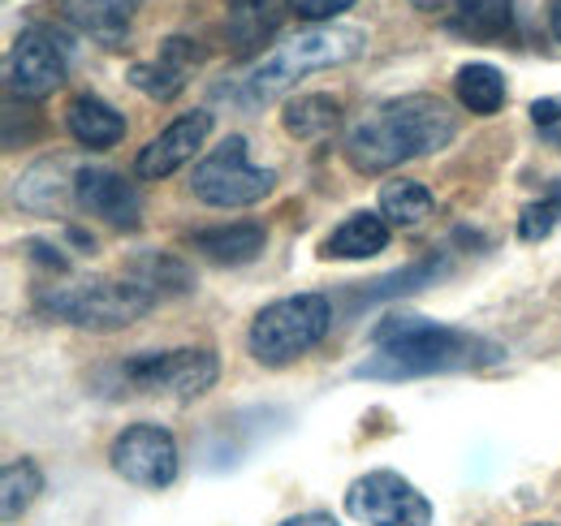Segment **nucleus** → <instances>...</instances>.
I'll return each instance as SVG.
<instances>
[{
    "label": "nucleus",
    "instance_id": "1",
    "mask_svg": "<svg viewBox=\"0 0 561 526\" xmlns=\"http://www.w3.org/2000/svg\"><path fill=\"white\" fill-rule=\"evenodd\" d=\"M376 354L354 367L358 380H411L436 371H476L505 358V350L467 329L432 324L423 316H389L371 329Z\"/></svg>",
    "mask_w": 561,
    "mask_h": 526
},
{
    "label": "nucleus",
    "instance_id": "2",
    "mask_svg": "<svg viewBox=\"0 0 561 526\" xmlns=\"http://www.w3.org/2000/svg\"><path fill=\"white\" fill-rule=\"evenodd\" d=\"M458 122L440 95H402L363 113L346 134V160L358 173H389L407 160L449 147Z\"/></svg>",
    "mask_w": 561,
    "mask_h": 526
},
{
    "label": "nucleus",
    "instance_id": "3",
    "mask_svg": "<svg viewBox=\"0 0 561 526\" xmlns=\"http://www.w3.org/2000/svg\"><path fill=\"white\" fill-rule=\"evenodd\" d=\"M363 48H367V35L358 26H311V31L294 35L289 44L273 48L268 57H260L247 69V78H238L233 87H220V95L242 108H260V104L277 100L280 91H289L302 73L346 66Z\"/></svg>",
    "mask_w": 561,
    "mask_h": 526
},
{
    "label": "nucleus",
    "instance_id": "4",
    "mask_svg": "<svg viewBox=\"0 0 561 526\" xmlns=\"http://www.w3.org/2000/svg\"><path fill=\"white\" fill-rule=\"evenodd\" d=\"M35 307L53 320H66L78 329L91 332H117L130 329L135 320H142L156 307V294L126 276V281H108V276H91V281H57L44 285L35 294Z\"/></svg>",
    "mask_w": 561,
    "mask_h": 526
},
{
    "label": "nucleus",
    "instance_id": "5",
    "mask_svg": "<svg viewBox=\"0 0 561 526\" xmlns=\"http://www.w3.org/2000/svg\"><path fill=\"white\" fill-rule=\"evenodd\" d=\"M329 329H333V302L324 294H294V298L264 307L251 320L247 345H251L255 363L285 367V363L302 358L307 350H316L329 336Z\"/></svg>",
    "mask_w": 561,
    "mask_h": 526
},
{
    "label": "nucleus",
    "instance_id": "6",
    "mask_svg": "<svg viewBox=\"0 0 561 526\" xmlns=\"http://www.w3.org/2000/svg\"><path fill=\"white\" fill-rule=\"evenodd\" d=\"M277 186V173L273 169H260L247 160V138H225L216 151H208L195 173H191V191L199 203L211 207H247V203H260L264 195H273Z\"/></svg>",
    "mask_w": 561,
    "mask_h": 526
},
{
    "label": "nucleus",
    "instance_id": "7",
    "mask_svg": "<svg viewBox=\"0 0 561 526\" xmlns=\"http://www.w3.org/2000/svg\"><path fill=\"white\" fill-rule=\"evenodd\" d=\"M117 376L130 385V393H160L191 401L204 397L220 376V363L211 350H169V354H135L117 367Z\"/></svg>",
    "mask_w": 561,
    "mask_h": 526
},
{
    "label": "nucleus",
    "instance_id": "8",
    "mask_svg": "<svg viewBox=\"0 0 561 526\" xmlns=\"http://www.w3.org/2000/svg\"><path fill=\"white\" fill-rule=\"evenodd\" d=\"M346 510L367 526H432V505L411 479L398 470H371L354 479Z\"/></svg>",
    "mask_w": 561,
    "mask_h": 526
},
{
    "label": "nucleus",
    "instance_id": "9",
    "mask_svg": "<svg viewBox=\"0 0 561 526\" xmlns=\"http://www.w3.org/2000/svg\"><path fill=\"white\" fill-rule=\"evenodd\" d=\"M108 461L135 488H169L178 479V441L156 423H135L113 441Z\"/></svg>",
    "mask_w": 561,
    "mask_h": 526
},
{
    "label": "nucleus",
    "instance_id": "10",
    "mask_svg": "<svg viewBox=\"0 0 561 526\" xmlns=\"http://www.w3.org/2000/svg\"><path fill=\"white\" fill-rule=\"evenodd\" d=\"M4 78L13 95L39 104L66 82V57L44 31H22L4 57Z\"/></svg>",
    "mask_w": 561,
    "mask_h": 526
},
{
    "label": "nucleus",
    "instance_id": "11",
    "mask_svg": "<svg viewBox=\"0 0 561 526\" xmlns=\"http://www.w3.org/2000/svg\"><path fill=\"white\" fill-rule=\"evenodd\" d=\"M73 198L82 211L117 225V229H135L142 220V195L135 182H126L113 169H78L73 173Z\"/></svg>",
    "mask_w": 561,
    "mask_h": 526
},
{
    "label": "nucleus",
    "instance_id": "12",
    "mask_svg": "<svg viewBox=\"0 0 561 526\" xmlns=\"http://www.w3.org/2000/svg\"><path fill=\"white\" fill-rule=\"evenodd\" d=\"M211 130V113H186V117H178L169 130H160L147 147L139 151V164H135V173L139 178H169L173 169H182L199 147H204V138Z\"/></svg>",
    "mask_w": 561,
    "mask_h": 526
},
{
    "label": "nucleus",
    "instance_id": "13",
    "mask_svg": "<svg viewBox=\"0 0 561 526\" xmlns=\"http://www.w3.org/2000/svg\"><path fill=\"white\" fill-rule=\"evenodd\" d=\"M280 0H225V35L229 53L238 61H251L264 53V44L277 35Z\"/></svg>",
    "mask_w": 561,
    "mask_h": 526
},
{
    "label": "nucleus",
    "instance_id": "14",
    "mask_svg": "<svg viewBox=\"0 0 561 526\" xmlns=\"http://www.w3.org/2000/svg\"><path fill=\"white\" fill-rule=\"evenodd\" d=\"M199 61H204V48H199L195 39L173 35V39H164V53H160L151 66L130 69V82L139 87L142 95H151V100H173V95L186 87L191 69L199 66Z\"/></svg>",
    "mask_w": 561,
    "mask_h": 526
},
{
    "label": "nucleus",
    "instance_id": "15",
    "mask_svg": "<svg viewBox=\"0 0 561 526\" xmlns=\"http://www.w3.org/2000/svg\"><path fill=\"white\" fill-rule=\"evenodd\" d=\"M57 4L82 35L113 44V48L130 35V22L142 9V0H57Z\"/></svg>",
    "mask_w": 561,
    "mask_h": 526
},
{
    "label": "nucleus",
    "instance_id": "16",
    "mask_svg": "<svg viewBox=\"0 0 561 526\" xmlns=\"http://www.w3.org/2000/svg\"><path fill=\"white\" fill-rule=\"evenodd\" d=\"M264 247H268V229L255 225V220H233V225H216V229L195 233V251H199L204 260L229 263V267L260 260Z\"/></svg>",
    "mask_w": 561,
    "mask_h": 526
},
{
    "label": "nucleus",
    "instance_id": "17",
    "mask_svg": "<svg viewBox=\"0 0 561 526\" xmlns=\"http://www.w3.org/2000/svg\"><path fill=\"white\" fill-rule=\"evenodd\" d=\"M66 126H70L73 138H78L82 147H91V151L117 147V142L126 138V117H122L108 100H100V95H78V100H70Z\"/></svg>",
    "mask_w": 561,
    "mask_h": 526
},
{
    "label": "nucleus",
    "instance_id": "18",
    "mask_svg": "<svg viewBox=\"0 0 561 526\" xmlns=\"http://www.w3.org/2000/svg\"><path fill=\"white\" fill-rule=\"evenodd\" d=\"M389 247V220L380 211H354L346 216L329 242H324V255L329 260H371Z\"/></svg>",
    "mask_w": 561,
    "mask_h": 526
},
{
    "label": "nucleus",
    "instance_id": "19",
    "mask_svg": "<svg viewBox=\"0 0 561 526\" xmlns=\"http://www.w3.org/2000/svg\"><path fill=\"white\" fill-rule=\"evenodd\" d=\"M423 13H449L462 35H501L510 26V0H411Z\"/></svg>",
    "mask_w": 561,
    "mask_h": 526
},
{
    "label": "nucleus",
    "instance_id": "20",
    "mask_svg": "<svg viewBox=\"0 0 561 526\" xmlns=\"http://www.w3.org/2000/svg\"><path fill=\"white\" fill-rule=\"evenodd\" d=\"M454 91H458L462 108H471V113H480V117H492V113L505 104V78H501V69L489 66V61H471V66L458 69Z\"/></svg>",
    "mask_w": 561,
    "mask_h": 526
},
{
    "label": "nucleus",
    "instance_id": "21",
    "mask_svg": "<svg viewBox=\"0 0 561 526\" xmlns=\"http://www.w3.org/2000/svg\"><path fill=\"white\" fill-rule=\"evenodd\" d=\"M280 122L294 138H324L342 126V104L333 95H298L285 104Z\"/></svg>",
    "mask_w": 561,
    "mask_h": 526
},
{
    "label": "nucleus",
    "instance_id": "22",
    "mask_svg": "<svg viewBox=\"0 0 561 526\" xmlns=\"http://www.w3.org/2000/svg\"><path fill=\"white\" fill-rule=\"evenodd\" d=\"M432 191L423 182H385L380 191V216L398 229H415L432 216Z\"/></svg>",
    "mask_w": 561,
    "mask_h": 526
},
{
    "label": "nucleus",
    "instance_id": "23",
    "mask_svg": "<svg viewBox=\"0 0 561 526\" xmlns=\"http://www.w3.org/2000/svg\"><path fill=\"white\" fill-rule=\"evenodd\" d=\"M70 160H39L26 178H18V203L31 211H57V203L66 198V178Z\"/></svg>",
    "mask_w": 561,
    "mask_h": 526
},
{
    "label": "nucleus",
    "instance_id": "24",
    "mask_svg": "<svg viewBox=\"0 0 561 526\" xmlns=\"http://www.w3.org/2000/svg\"><path fill=\"white\" fill-rule=\"evenodd\" d=\"M0 492H4V523H18L31 510V501L44 492V470L31 458L9 461L0 474Z\"/></svg>",
    "mask_w": 561,
    "mask_h": 526
},
{
    "label": "nucleus",
    "instance_id": "25",
    "mask_svg": "<svg viewBox=\"0 0 561 526\" xmlns=\"http://www.w3.org/2000/svg\"><path fill=\"white\" fill-rule=\"evenodd\" d=\"M440 272H445V260H440V255H427V260L411 263V267H402V272H393V276H380L376 289L363 294V302H385V298H398V294H415L423 285H432Z\"/></svg>",
    "mask_w": 561,
    "mask_h": 526
},
{
    "label": "nucleus",
    "instance_id": "26",
    "mask_svg": "<svg viewBox=\"0 0 561 526\" xmlns=\"http://www.w3.org/2000/svg\"><path fill=\"white\" fill-rule=\"evenodd\" d=\"M558 203L545 195L540 203H527L523 207V220H518V233L527 238V242H540V238H549L553 233V225H558Z\"/></svg>",
    "mask_w": 561,
    "mask_h": 526
},
{
    "label": "nucleus",
    "instance_id": "27",
    "mask_svg": "<svg viewBox=\"0 0 561 526\" xmlns=\"http://www.w3.org/2000/svg\"><path fill=\"white\" fill-rule=\"evenodd\" d=\"M531 122H536V130L545 134L553 147H561V95L536 100V104H531Z\"/></svg>",
    "mask_w": 561,
    "mask_h": 526
},
{
    "label": "nucleus",
    "instance_id": "28",
    "mask_svg": "<svg viewBox=\"0 0 561 526\" xmlns=\"http://www.w3.org/2000/svg\"><path fill=\"white\" fill-rule=\"evenodd\" d=\"M302 22H333L337 13H346L354 0H285Z\"/></svg>",
    "mask_w": 561,
    "mask_h": 526
},
{
    "label": "nucleus",
    "instance_id": "29",
    "mask_svg": "<svg viewBox=\"0 0 561 526\" xmlns=\"http://www.w3.org/2000/svg\"><path fill=\"white\" fill-rule=\"evenodd\" d=\"M280 526H337L329 514H298V518H285Z\"/></svg>",
    "mask_w": 561,
    "mask_h": 526
},
{
    "label": "nucleus",
    "instance_id": "30",
    "mask_svg": "<svg viewBox=\"0 0 561 526\" xmlns=\"http://www.w3.org/2000/svg\"><path fill=\"white\" fill-rule=\"evenodd\" d=\"M549 31H553V39L561 44V0H549Z\"/></svg>",
    "mask_w": 561,
    "mask_h": 526
},
{
    "label": "nucleus",
    "instance_id": "31",
    "mask_svg": "<svg viewBox=\"0 0 561 526\" xmlns=\"http://www.w3.org/2000/svg\"><path fill=\"white\" fill-rule=\"evenodd\" d=\"M549 198L558 203V211H561V182H553V191H549Z\"/></svg>",
    "mask_w": 561,
    "mask_h": 526
},
{
    "label": "nucleus",
    "instance_id": "32",
    "mask_svg": "<svg viewBox=\"0 0 561 526\" xmlns=\"http://www.w3.org/2000/svg\"><path fill=\"white\" fill-rule=\"evenodd\" d=\"M536 526H540V523H536Z\"/></svg>",
    "mask_w": 561,
    "mask_h": 526
}]
</instances>
